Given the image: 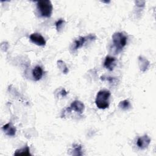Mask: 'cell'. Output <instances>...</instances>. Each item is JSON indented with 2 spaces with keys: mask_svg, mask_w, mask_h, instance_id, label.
<instances>
[{
  "mask_svg": "<svg viewBox=\"0 0 156 156\" xmlns=\"http://www.w3.org/2000/svg\"><path fill=\"white\" fill-rule=\"evenodd\" d=\"M96 39V35L93 34H89L88 35L85 37H80L77 40H76L74 42V45L73 47V49L76 51L79 48L82 47L83 44L87 41H93Z\"/></svg>",
  "mask_w": 156,
  "mask_h": 156,
  "instance_id": "277c9868",
  "label": "cell"
},
{
  "mask_svg": "<svg viewBox=\"0 0 156 156\" xmlns=\"http://www.w3.org/2000/svg\"><path fill=\"white\" fill-rule=\"evenodd\" d=\"M43 72L41 66L37 65L34 68L32 71V75L35 80L38 81L40 80L43 76Z\"/></svg>",
  "mask_w": 156,
  "mask_h": 156,
  "instance_id": "30bf717a",
  "label": "cell"
},
{
  "mask_svg": "<svg viewBox=\"0 0 156 156\" xmlns=\"http://www.w3.org/2000/svg\"><path fill=\"white\" fill-rule=\"evenodd\" d=\"M138 60H139V65H140V69L142 71H145L147 69L149 65V61L142 57H139Z\"/></svg>",
  "mask_w": 156,
  "mask_h": 156,
  "instance_id": "7c38bea8",
  "label": "cell"
},
{
  "mask_svg": "<svg viewBox=\"0 0 156 156\" xmlns=\"http://www.w3.org/2000/svg\"><path fill=\"white\" fill-rule=\"evenodd\" d=\"M150 143H151L150 138L147 135H144L138 138L136 141V144L140 149H144L148 147Z\"/></svg>",
  "mask_w": 156,
  "mask_h": 156,
  "instance_id": "52a82bcc",
  "label": "cell"
},
{
  "mask_svg": "<svg viewBox=\"0 0 156 156\" xmlns=\"http://www.w3.org/2000/svg\"><path fill=\"white\" fill-rule=\"evenodd\" d=\"M37 8L41 16L49 18L52 12V5L49 0H41L37 2Z\"/></svg>",
  "mask_w": 156,
  "mask_h": 156,
  "instance_id": "3957f363",
  "label": "cell"
},
{
  "mask_svg": "<svg viewBox=\"0 0 156 156\" xmlns=\"http://www.w3.org/2000/svg\"><path fill=\"white\" fill-rule=\"evenodd\" d=\"M30 41L38 45V46H43L46 45V40L44 39V38L40 34L38 33H33L30 35Z\"/></svg>",
  "mask_w": 156,
  "mask_h": 156,
  "instance_id": "8992f818",
  "label": "cell"
},
{
  "mask_svg": "<svg viewBox=\"0 0 156 156\" xmlns=\"http://www.w3.org/2000/svg\"><path fill=\"white\" fill-rule=\"evenodd\" d=\"M31 155L30 153V149L29 147L26 146L21 149H16L14 153V155Z\"/></svg>",
  "mask_w": 156,
  "mask_h": 156,
  "instance_id": "8fae6325",
  "label": "cell"
},
{
  "mask_svg": "<svg viewBox=\"0 0 156 156\" xmlns=\"http://www.w3.org/2000/svg\"><path fill=\"white\" fill-rule=\"evenodd\" d=\"M127 37L122 32H115L112 35V41L115 52H121L127 44Z\"/></svg>",
  "mask_w": 156,
  "mask_h": 156,
  "instance_id": "6da1fadb",
  "label": "cell"
},
{
  "mask_svg": "<svg viewBox=\"0 0 156 156\" xmlns=\"http://www.w3.org/2000/svg\"><path fill=\"white\" fill-rule=\"evenodd\" d=\"M84 109H85L84 104L81 101L76 100L71 104L70 106L67 108V110H69V112L74 110L79 113V114H81L84 111Z\"/></svg>",
  "mask_w": 156,
  "mask_h": 156,
  "instance_id": "5b68a950",
  "label": "cell"
},
{
  "mask_svg": "<svg viewBox=\"0 0 156 156\" xmlns=\"http://www.w3.org/2000/svg\"><path fill=\"white\" fill-rule=\"evenodd\" d=\"M73 155H82V146L81 144H75L73 146Z\"/></svg>",
  "mask_w": 156,
  "mask_h": 156,
  "instance_id": "4fadbf2b",
  "label": "cell"
},
{
  "mask_svg": "<svg viewBox=\"0 0 156 156\" xmlns=\"http://www.w3.org/2000/svg\"><path fill=\"white\" fill-rule=\"evenodd\" d=\"M130 102L127 99L121 101L119 104V107H120L121 109L124 110H128L130 108Z\"/></svg>",
  "mask_w": 156,
  "mask_h": 156,
  "instance_id": "5bb4252c",
  "label": "cell"
},
{
  "mask_svg": "<svg viewBox=\"0 0 156 156\" xmlns=\"http://www.w3.org/2000/svg\"><path fill=\"white\" fill-rule=\"evenodd\" d=\"M111 93L108 90H101L96 95L95 104L100 109H105L109 107V99Z\"/></svg>",
  "mask_w": 156,
  "mask_h": 156,
  "instance_id": "7a4b0ae2",
  "label": "cell"
},
{
  "mask_svg": "<svg viewBox=\"0 0 156 156\" xmlns=\"http://www.w3.org/2000/svg\"><path fill=\"white\" fill-rule=\"evenodd\" d=\"M2 129L5 132V133L10 136H13L16 133V128L10 123L9 122L4 125L2 127Z\"/></svg>",
  "mask_w": 156,
  "mask_h": 156,
  "instance_id": "9c48e42d",
  "label": "cell"
},
{
  "mask_svg": "<svg viewBox=\"0 0 156 156\" xmlns=\"http://www.w3.org/2000/svg\"><path fill=\"white\" fill-rule=\"evenodd\" d=\"M64 23H65V21H64L63 19H59V20H58L55 22V24L56 29H57V31H59V30H60V28L62 27V26H63V24Z\"/></svg>",
  "mask_w": 156,
  "mask_h": 156,
  "instance_id": "9a60e30c",
  "label": "cell"
},
{
  "mask_svg": "<svg viewBox=\"0 0 156 156\" xmlns=\"http://www.w3.org/2000/svg\"><path fill=\"white\" fill-rule=\"evenodd\" d=\"M116 65V58L115 57L107 55L105 58L104 66L109 71H112Z\"/></svg>",
  "mask_w": 156,
  "mask_h": 156,
  "instance_id": "ba28073f",
  "label": "cell"
},
{
  "mask_svg": "<svg viewBox=\"0 0 156 156\" xmlns=\"http://www.w3.org/2000/svg\"><path fill=\"white\" fill-rule=\"evenodd\" d=\"M60 94H61V95H62V97H65V96H66L67 95L68 92H67L65 89H62V90H61V91H60Z\"/></svg>",
  "mask_w": 156,
  "mask_h": 156,
  "instance_id": "2e32d148",
  "label": "cell"
}]
</instances>
